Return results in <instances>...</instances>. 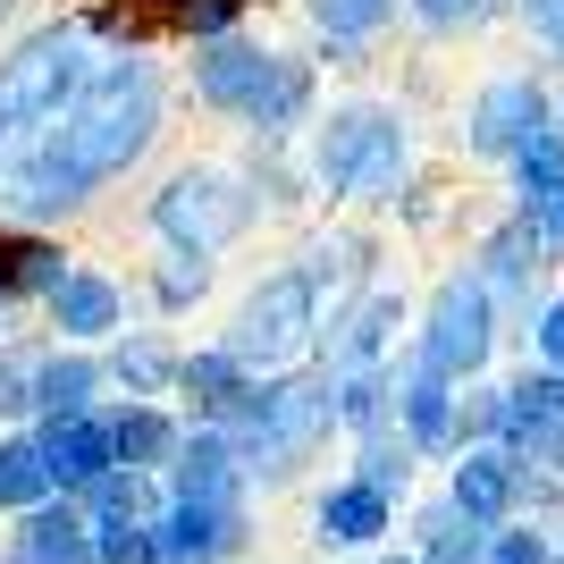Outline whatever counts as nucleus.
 I'll use <instances>...</instances> for the list:
<instances>
[{"instance_id": "11", "label": "nucleus", "mask_w": 564, "mask_h": 564, "mask_svg": "<svg viewBox=\"0 0 564 564\" xmlns=\"http://www.w3.org/2000/svg\"><path fill=\"white\" fill-rule=\"evenodd\" d=\"M404 329V286H362L354 304H329V329H321V362L329 371H354V362H388Z\"/></svg>"}, {"instance_id": "1", "label": "nucleus", "mask_w": 564, "mask_h": 564, "mask_svg": "<svg viewBox=\"0 0 564 564\" xmlns=\"http://www.w3.org/2000/svg\"><path fill=\"white\" fill-rule=\"evenodd\" d=\"M169 143V76L143 43L101 34L94 76L76 101L43 127V143L0 177V228H68L85 219L110 186L143 177L152 152Z\"/></svg>"}, {"instance_id": "36", "label": "nucleus", "mask_w": 564, "mask_h": 564, "mask_svg": "<svg viewBox=\"0 0 564 564\" xmlns=\"http://www.w3.org/2000/svg\"><path fill=\"white\" fill-rule=\"evenodd\" d=\"M556 127H564V85H556Z\"/></svg>"}, {"instance_id": "24", "label": "nucleus", "mask_w": 564, "mask_h": 564, "mask_svg": "<svg viewBox=\"0 0 564 564\" xmlns=\"http://www.w3.org/2000/svg\"><path fill=\"white\" fill-rule=\"evenodd\" d=\"M212 286H219V253H169V245H161V261L143 270V295H152V312H161V321L194 312Z\"/></svg>"}, {"instance_id": "12", "label": "nucleus", "mask_w": 564, "mask_h": 564, "mask_svg": "<svg viewBox=\"0 0 564 564\" xmlns=\"http://www.w3.org/2000/svg\"><path fill=\"white\" fill-rule=\"evenodd\" d=\"M447 497L464 506L471 522L506 531V522L522 514V497H531V464H522L514 447H464V455H455V480H447Z\"/></svg>"}, {"instance_id": "10", "label": "nucleus", "mask_w": 564, "mask_h": 564, "mask_svg": "<svg viewBox=\"0 0 564 564\" xmlns=\"http://www.w3.org/2000/svg\"><path fill=\"white\" fill-rule=\"evenodd\" d=\"M321 118V68H312L304 51H270V68H261V94L245 101V135L253 143H295Z\"/></svg>"}, {"instance_id": "6", "label": "nucleus", "mask_w": 564, "mask_h": 564, "mask_svg": "<svg viewBox=\"0 0 564 564\" xmlns=\"http://www.w3.org/2000/svg\"><path fill=\"white\" fill-rule=\"evenodd\" d=\"M497 337H506V312H497L489 279L480 270H447V279L430 286L422 304V329H413V354H422L438 379H455V388H471V379H489L497 362Z\"/></svg>"}, {"instance_id": "28", "label": "nucleus", "mask_w": 564, "mask_h": 564, "mask_svg": "<svg viewBox=\"0 0 564 564\" xmlns=\"http://www.w3.org/2000/svg\"><path fill=\"white\" fill-rule=\"evenodd\" d=\"M506 186H514L522 212H531V203H547V194L564 186V127H547V135L522 143L514 161H506Z\"/></svg>"}, {"instance_id": "18", "label": "nucleus", "mask_w": 564, "mask_h": 564, "mask_svg": "<svg viewBox=\"0 0 564 564\" xmlns=\"http://www.w3.org/2000/svg\"><path fill=\"white\" fill-rule=\"evenodd\" d=\"M101 362H110L118 397H143V404H161L169 388H177V371H186V354L169 346L161 329H118L110 346H101Z\"/></svg>"}, {"instance_id": "2", "label": "nucleus", "mask_w": 564, "mask_h": 564, "mask_svg": "<svg viewBox=\"0 0 564 564\" xmlns=\"http://www.w3.org/2000/svg\"><path fill=\"white\" fill-rule=\"evenodd\" d=\"M304 177L312 203H362V212H397L413 186V118L397 101H329V118L304 127Z\"/></svg>"}, {"instance_id": "27", "label": "nucleus", "mask_w": 564, "mask_h": 564, "mask_svg": "<svg viewBox=\"0 0 564 564\" xmlns=\"http://www.w3.org/2000/svg\"><path fill=\"white\" fill-rule=\"evenodd\" d=\"M51 464H43V438H0V514H34L51 506Z\"/></svg>"}, {"instance_id": "3", "label": "nucleus", "mask_w": 564, "mask_h": 564, "mask_svg": "<svg viewBox=\"0 0 564 564\" xmlns=\"http://www.w3.org/2000/svg\"><path fill=\"white\" fill-rule=\"evenodd\" d=\"M101 59V25L94 18H43L18 43H0V177L43 143V127L76 101V85Z\"/></svg>"}, {"instance_id": "21", "label": "nucleus", "mask_w": 564, "mask_h": 564, "mask_svg": "<svg viewBox=\"0 0 564 564\" xmlns=\"http://www.w3.org/2000/svg\"><path fill=\"white\" fill-rule=\"evenodd\" d=\"M245 388H253V371H245V354H236L228 337L194 346V354H186V371H177V397H194V413H203V422H219V413H228Z\"/></svg>"}, {"instance_id": "26", "label": "nucleus", "mask_w": 564, "mask_h": 564, "mask_svg": "<svg viewBox=\"0 0 564 564\" xmlns=\"http://www.w3.org/2000/svg\"><path fill=\"white\" fill-rule=\"evenodd\" d=\"M489 540H497V531H489V522H471L455 497L422 514V564H489Z\"/></svg>"}, {"instance_id": "23", "label": "nucleus", "mask_w": 564, "mask_h": 564, "mask_svg": "<svg viewBox=\"0 0 564 564\" xmlns=\"http://www.w3.org/2000/svg\"><path fill=\"white\" fill-rule=\"evenodd\" d=\"M388 514H397V497L371 489V480H337L329 497H321V540L329 547H371L379 531H388Z\"/></svg>"}, {"instance_id": "20", "label": "nucleus", "mask_w": 564, "mask_h": 564, "mask_svg": "<svg viewBox=\"0 0 564 564\" xmlns=\"http://www.w3.org/2000/svg\"><path fill=\"white\" fill-rule=\"evenodd\" d=\"M110 447H118V464H127V471H161V464H177V447H186V430L169 422L161 404L127 397V404L110 413Z\"/></svg>"}, {"instance_id": "7", "label": "nucleus", "mask_w": 564, "mask_h": 564, "mask_svg": "<svg viewBox=\"0 0 564 564\" xmlns=\"http://www.w3.org/2000/svg\"><path fill=\"white\" fill-rule=\"evenodd\" d=\"M547 127H556V85H547L540 68H497V76H480V85H471L455 143H464L471 161L506 169V161L522 152V143H531V135H547Z\"/></svg>"}, {"instance_id": "16", "label": "nucleus", "mask_w": 564, "mask_h": 564, "mask_svg": "<svg viewBox=\"0 0 564 564\" xmlns=\"http://www.w3.org/2000/svg\"><path fill=\"white\" fill-rule=\"evenodd\" d=\"M43 464L59 480V497H85L94 480L118 471V447H110V413H76V422H43Z\"/></svg>"}, {"instance_id": "14", "label": "nucleus", "mask_w": 564, "mask_h": 564, "mask_svg": "<svg viewBox=\"0 0 564 564\" xmlns=\"http://www.w3.org/2000/svg\"><path fill=\"white\" fill-rule=\"evenodd\" d=\"M43 321L59 329V346H110V337L127 329V286H118L110 270H94V261H76L68 286L43 304Z\"/></svg>"}, {"instance_id": "25", "label": "nucleus", "mask_w": 564, "mask_h": 564, "mask_svg": "<svg viewBox=\"0 0 564 564\" xmlns=\"http://www.w3.org/2000/svg\"><path fill=\"white\" fill-rule=\"evenodd\" d=\"M304 18L321 43H354V51H371L388 25L404 18V0H304Z\"/></svg>"}, {"instance_id": "31", "label": "nucleus", "mask_w": 564, "mask_h": 564, "mask_svg": "<svg viewBox=\"0 0 564 564\" xmlns=\"http://www.w3.org/2000/svg\"><path fill=\"white\" fill-rule=\"evenodd\" d=\"M522 346H531V362H540V371H564V286L540 304V321L522 329Z\"/></svg>"}, {"instance_id": "29", "label": "nucleus", "mask_w": 564, "mask_h": 564, "mask_svg": "<svg viewBox=\"0 0 564 564\" xmlns=\"http://www.w3.org/2000/svg\"><path fill=\"white\" fill-rule=\"evenodd\" d=\"M514 9V0H404V18L422 25L430 43H464V34H480V25H497Z\"/></svg>"}, {"instance_id": "32", "label": "nucleus", "mask_w": 564, "mask_h": 564, "mask_svg": "<svg viewBox=\"0 0 564 564\" xmlns=\"http://www.w3.org/2000/svg\"><path fill=\"white\" fill-rule=\"evenodd\" d=\"M514 25L547 51V59H564V0H514Z\"/></svg>"}, {"instance_id": "35", "label": "nucleus", "mask_w": 564, "mask_h": 564, "mask_svg": "<svg viewBox=\"0 0 564 564\" xmlns=\"http://www.w3.org/2000/svg\"><path fill=\"white\" fill-rule=\"evenodd\" d=\"M531 219H540V236H547V245L564 253V186L547 194V203H531Z\"/></svg>"}, {"instance_id": "19", "label": "nucleus", "mask_w": 564, "mask_h": 564, "mask_svg": "<svg viewBox=\"0 0 564 564\" xmlns=\"http://www.w3.org/2000/svg\"><path fill=\"white\" fill-rule=\"evenodd\" d=\"M76 253L59 228H9V279H18V304H51L68 286Z\"/></svg>"}, {"instance_id": "22", "label": "nucleus", "mask_w": 564, "mask_h": 564, "mask_svg": "<svg viewBox=\"0 0 564 564\" xmlns=\"http://www.w3.org/2000/svg\"><path fill=\"white\" fill-rule=\"evenodd\" d=\"M337 422H346L354 438L397 430V354H388V362H354V371H337Z\"/></svg>"}, {"instance_id": "8", "label": "nucleus", "mask_w": 564, "mask_h": 564, "mask_svg": "<svg viewBox=\"0 0 564 564\" xmlns=\"http://www.w3.org/2000/svg\"><path fill=\"white\" fill-rule=\"evenodd\" d=\"M547 261H556V245H547L540 236V219L522 212H497L489 228L471 236V270H480V279H489V295H497V312H506V321H522V329H531V321H540V304H547ZM514 329V337H522Z\"/></svg>"}, {"instance_id": "5", "label": "nucleus", "mask_w": 564, "mask_h": 564, "mask_svg": "<svg viewBox=\"0 0 564 564\" xmlns=\"http://www.w3.org/2000/svg\"><path fill=\"white\" fill-rule=\"evenodd\" d=\"M321 329H329V295H321V279H312L304 261H286V270H261V279L236 295L219 337L245 354L253 379H286L321 354Z\"/></svg>"}, {"instance_id": "17", "label": "nucleus", "mask_w": 564, "mask_h": 564, "mask_svg": "<svg viewBox=\"0 0 564 564\" xmlns=\"http://www.w3.org/2000/svg\"><path fill=\"white\" fill-rule=\"evenodd\" d=\"M101 388H110V362L94 346H51L34 362V422H76V413H94Z\"/></svg>"}, {"instance_id": "4", "label": "nucleus", "mask_w": 564, "mask_h": 564, "mask_svg": "<svg viewBox=\"0 0 564 564\" xmlns=\"http://www.w3.org/2000/svg\"><path fill=\"white\" fill-rule=\"evenodd\" d=\"M261 186L245 161H212V152H194V161H169L152 186H143V228L161 236L169 253H236L245 236L261 228Z\"/></svg>"}, {"instance_id": "15", "label": "nucleus", "mask_w": 564, "mask_h": 564, "mask_svg": "<svg viewBox=\"0 0 564 564\" xmlns=\"http://www.w3.org/2000/svg\"><path fill=\"white\" fill-rule=\"evenodd\" d=\"M9 564H101V540H94L85 497H59V506L18 514V531H9Z\"/></svg>"}, {"instance_id": "9", "label": "nucleus", "mask_w": 564, "mask_h": 564, "mask_svg": "<svg viewBox=\"0 0 564 564\" xmlns=\"http://www.w3.org/2000/svg\"><path fill=\"white\" fill-rule=\"evenodd\" d=\"M270 51L279 43H261V34H219V43H194L186 59V94L194 110H212V118H245V101L261 94V68H270Z\"/></svg>"}, {"instance_id": "33", "label": "nucleus", "mask_w": 564, "mask_h": 564, "mask_svg": "<svg viewBox=\"0 0 564 564\" xmlns=\"http://www.w3.org/2000/svg\"><path fill=\"white\" fill-rule=\"evenodd\" d=\"M9 413H34V362L0 337V422H9Z\"/></svg>"}, {"instance_id": "13", "label": "nucleus", "mask_w": 564, "mask_h": 564, "mask_svg": "<svg viewBox=\"0 0 564 564\" xmlns=\"http://www.w3.org/2000/svg\"><path fill=\"white\" fill-rule=\"evenodd\" d=\"M455 404H464V388H455V379H438L422 354L404 346V362H397V422H404V438H413L422 455H464Z\"/></svg>"}, {"instance_id": "30", "label": "nucleus", "mask_w": 564, "mask_h": 564, "mask_svg": "<svg viewBox=\"0 0 564 564\" xmlns=\"http://www.w3.org/2000/svg\"><path fill=\"white\" fill-rule=\"evenodd\" d=\"M413 464H422V447H413V438H404V422H397V430H379V438H362L354 480H371V489L404 497V489H413Z\"/></svg>"}, {"instance_id": "34", "label": "nucleus", "mask_w": 564, "mask_h": 564, "mask_svg": "<svg viewBox=\"0 0 564 564\" xmlns=\"http://www.w3.org/2000/svg\"><path fill=\"white\" fill-rule=\"evenodd\" d=\"M489 564H556V547H547V531H514V522H506L489 540Z\"/></svg>"}]
</instances>
